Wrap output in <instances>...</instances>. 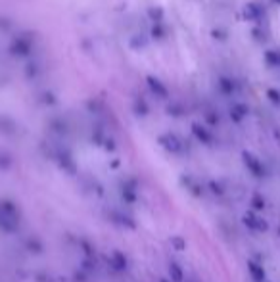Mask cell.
<instances>
[{
    "mask_svg": "<svg viewBox=\"0 0 280 282\" xmlns=\"http://www.w3.org/2000/svg\"><path fill=\"white\" fill-rule=\"evenodd\" d=\"M21 221V209L13 200H0V233L13 234L19 229Z\"/></svg>",
    "mask_w": 280,
    "mask_h": 282,
    "instance_id": "obj_1",
    "label": "cell"
},
{
    "mask_svg": "<svg viewBox=\"0 0 280 282\" xmlns=\"http://www.w3.org/2000/svg\"><path fill=\"white\" fill-rule=\"evenodd\" d=\"M242 221H244V225H246L250 231H254V233H267V231H269L267 221H265L263 217L256 215V213H252V211L244 213Z\"/></svg>",
    "mask_w": 280,
    "mask_h": 282,
    "instance_id": "obj_2",
    "label": "cell"
},
{
    "mask_svg": "<svg viewBox=\"0 0 280 282\" xmlns=\"http://www.w3.org/2000/svg\"><path fill=\"white\" fill-rule=\"evenodd\" d=\"M244 163H246V167H248V171L252 173L256 179H263L265 177V167H263V163L257 160L254 154H250V152H244Z\"/></svg>",
    "mask_w": 280,
    "mask_h": 282,
    "instance_id": "obj_3",
    "label": "cell"
},
{
    "mask_svg": "<svg viewBox=\"0 0 280 282\" xmlns=\"http://www.w3.org/2000/svg\"><path fill=\"white\" fill-rule=\"evenodd\" d=\"M159 142H161V146L165 148L167 152H171V154H181V152H183V142L179 140V136L163 135L159 138Z\"/></svg>",
    "mask_w": 280,
    "mask_h": 282,
    "instance_id": "obj_4",
    "label": "cell"
},
{
    "mask_svg": "<svg viewBox=\"0 0 280 282\" xmlns=\"http://www.w3.org/2000/svg\"><path fill=\"white\" fill-rule=\"evenodd\" d=\"M248 273L254 282H267V273L263 269V265L257 261H248Z\"/></svg>",
    "mask_w": 280,
    "mask_h": 282,
    "instance_id": "obj_5",
    "label": "cell"
},
{
    "mask_svg": "<svg viewBox=\"0 0 280 282\" xmlns=\"http://www.w3.org/2000/svg\"><path fill=\"white\" fill-rule=\"evenodd\" d=\"M110 265L115 271L127 269V258H125V254L119 252V250H113V252H111V258H110Z\"/></svg>",
    "mask_w": 280,
    "mask_h": 282,
    "instance_id": "obj_6",
    "label": "cell"
},
{
    "mask_svg": "<svg viewBox=\"0 0 280 282\" xmlns=\"http://www.w3.org/2000/svg\"><path fill=\"white\" fill-rule=\"evenodd\" d=\"M25 250H27V252H31V254H35V256H38V254H42L44 244L40 242V238H38V236H29V238L25 240Z\"/></svg>",
    "mask_w": 280,
    "mask_h": 282,
    "instance_id": "obj_7",
    "label": "cell"
},
{
    "mask_svg": "<svg viewBox=\"0 0 280 282\" xmlns=\"http://www.w3.org/2000/svg\"><path fill=\"white\" fill-rule=\"evenodd\" d=\"M192 131H194L196 138H198L200 142H204V144H211V142H213V136H211V133H209V131H206L202 125H194V127H192Z\"/></svg>",
    "mask_w": 280,
    "mask_h": 282,
    "instance_id": "obj_8",
    "label": "cell"
},
{
    "mask_svg": "<svg viewBox=\"0 0 280 282\" xmlns=\"http://www.w3.org/2000/svg\"><path fill=\"white\" fill-rule=\"evenodd\" d=\"M121 196L127 204H134L136 202V188H134V184H123Z\"/></svg>",
    "mask_w": 280,
    "mask_h": 282,
    "instance_id": "obj_9",
    "label": "cell"
},
{
    "mask_svg": "<svg viewBox=\"0 0 280 282\" xmlns=\"http://www.w3.org/2000/svg\"><path fill=\"white\" fill-rule=\"evenodd\" d=\"M169 275H171V281L173 282H183L184 281L183 269H181V265H179V263H175V261H171L169 263Z\"/></svg>",
    "mask_w": 280,
    "mask_h": 282,
    "instance_id": "obj_10",
    "label": "cell"
},
{
    "mask_svg": "<svg viewBox=\"0 0 280 282\" xmlns=\"http://www.w3.org/2000/svg\"><path fill=\"white\" fill-rule=\"evenodd\" d=\"M252 206H254L256 211H261V209L265 208V198L261 196V194H254L252 196Z\"/></svg>",
    "mask_w": 280,
    "mask_h": 282,
    "instance_id": "obj_11",
    "label": "cell"
},
{
    "mask_svg": "<svg viewBox=\"0 0 280 282\" xmlns=\"http://www.w3.org/2000/svg\"><path fill=\"white\" fill-rule=\"evenodd\" d=\"M81 246L85 248L83 252H85V256H86V258H88V259H90V258H94V248H92V246L88 244L86 240H81Z\"/></svg>",
    "mask_w": 280,
    "mask_h": 282,
    "instance_id": "obj_12",
    "label": "cell"
},
{
    "mask_svg": "<svg viewBox=\"0 0 280 282\" xmlns=\"http://www.w3.org/2000/svg\"><path fill=\"white\" fill-rule=\"evenodd\" d=\"M209 188H211V192H213V194H223V192H225V190H223V186H221L219 183H215V181H211V183H209Z\"/></svg>",
    "mask_w": 280,
    "mask_h": 282,
    "instance_id": "obj_13",
    "label": "cell"
},
{
    "mask_svg": "<svg viewBox=\"0 0 280 282\" xmlns=\"http://www.w3.org/2000/svg\"><path fill=\"white\" fill-rule=\"evenodd\" d=\"M171 244L175 246V248H177L179 252H183L184 248H186V242H184L183 238H173V240H171Z\"/></svg>",
    "mask_w": 280,
    "mask_h": 282,
    "instance_id": "obj_14",
    "label": "cell"
},
{
    "mask_svg": "<svg viewBox=\"0 0 280 282\" xmlns=\"http://www.w3.org/2000/svg\"><path fill=\"white\" fill-rule=\"evenodd\" d=\"M159 282H169V281H167V279H161V281H159Z\"/></svg>",
    "mask_w": 280,
    "mask_h": 282,
    "instance_id": "obj_15",
    "label": "cell"
}]
</instances>
